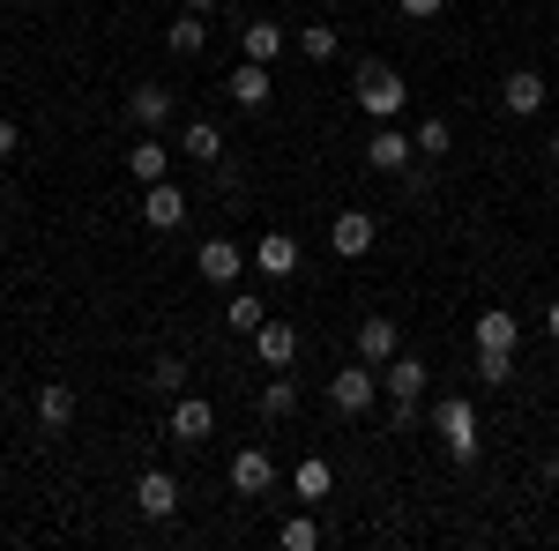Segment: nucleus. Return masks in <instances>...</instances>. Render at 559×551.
I'll list each match as a JSON object with an SVG mask.
<instances>
[{
    "instance_id": "2f4dec72",
    "label": "nucleus",
    "mask_w": 559,
    "mask_h": 551,
    "mask_svg": "<svg viewBox=\"0 0 559 551\" xmlns=\"http://www.w3.org/2000/svg\"><path fill=\"white\" fill-rule=\"evenodd\" d=\"M418 418H426V410H418V395H395V410H388V424H395V432H411Z\"/></svg>"
},
{
    "instance_id": "a878e982",
    "label": "nucleus",
    "mask_w": 559,
    "mask_h": 551,
    "mask_svg": "<svg viewBox=\"0 0 559 551\" xmlns=\"http://www.w3.org/2000/svg\"><path fill=\"white\" fill-rule=\"evenodd\" d=\"M261 418H276V424L299 418V387H292V381H269V387H261Z\"/></svg>"
},
{
    "instance_id": "9d476101",
    "label": "nucleus",
    "mask_w": 559,
    "mask_h": 551,
    "mask_svg": "<svg viewBox=\"0 0 559 551\" xmlns=\"http://www.w3.org/2000/svg\"><path fill=\"white\" fill-rule=\"evenodd\" d=\"M269 484H276V463H269L261 447H239V455H231V492H247V500H261Z\"/></svg>"
},
{
    "instance_id": "aec40b11",
    "label": "nucleus",
    "mask_w": 559,
    "mask_h": 551,
    "mask_svg": "<svg viewBox=\"0 0 559 551\" xmlns=\"http://www.w3.org/2000/svg\"><path fill=\"white\" fill-rule=\"evenodd\" d=\"M179 149H187L194 165H216V157H224V134H216L210 120H187V128H179Z\"/></svg>"
},
{
    "instance_id": "b1692460",
    "label": "nucleus",
    "mask_w": 559,
    "mask_h": 551,
    "mask_svg": "<svg viewBox=\"0 0 559 551\" xmlns=\"http://www.w3.org/2000/svg\"><path fill=\"white\" fill-rule=\"evenodd\" d=\"M329 484H336V477H329L321 455H306V463L292 469V492H299V500H329Z\"/></svg>"
},
{
    "instance_id": "423d86ee",
    "label": "nucleus",
    "mask_w": 559,
    "mask_h": 551,
    "mask_svg": "<svg viewBox=\"0 0 559 551\" xmlns=\"http://www.w3.org/2000/svg\"><path fill=\"white\" fill-rule=\"evenodd\" d=\"M411 157H418V142L395 128V120H381V128H373V142H366V165H373V171H403Z\"/></svg>"
},
{
    "instance_id": "393cba45",
    "label": "nucleus",
    "mask_w": 559,
    "mask_h": 551,
    "mask_svg": "<svg viewBox=\"0 0 559 551\" xmlns=\"http://www.w3.org/2000/svg\"><path fill=\"white\" fill-rule=\"evenodd\" d=\"M261 321H269V313H261V298H254V291H231V306H224V328H239V336H254Z\"/></svg>"
},
{
    "instance_id": "6ab92c4d",
    "label": "nucleus",
    "mask_w": 559,
    "mask_h": 551,
    "mask_svg": "<svg viewBox=\"0 0 559 551\" xmlns=\"http://www.w3.org/2000/svg\"><path fill=\"white\" fill-rule=\"evenodd\" d=\"M395 321H381V313H373V321H358V358H366V366H388V358H395Z\"/></svg>"
},
{
    "instance_id": "0eeeda50",
    "label": "nucleus",
    "mask_w": 559,
    "mask_h": 551,
    "mask_svg": "<svg viewBox=\"0 0 559 551\" xmlns=\"http://www.w3.org/2000/svg\"><path fill=\"white\" fill-rule=\"evenodd\" d=\"M373 239H381V224H373V216H366V209H344V216H336V224H329V247H336V254H344V261H358V254H366V247H373Z\"/></svg>"
},
{
    "instance_id": "ddd939ff",
    "label": "nucleus",
    "mask_w": 559,
    "mask_h": 551,
    "mask_svg": "<svg viewBox=\"0 0 559 551\" xmlns=\"http://www.w3.org/2000/svg\"><path fill=\"white\" fill-rule=\"evenodd\" d=\"M202 284H239V268H247V254L231 247V239H202Z\"/></svg>"
},
{
    "instance_id": "20e7f679",
    "label": "nucleus",
    "mask_w": 559,
    "mask_h": 551,
    "mask_svg": "<svg viewBox=\"0 0 559 551\" xmlns=\"http://www.w3.org/2000/svg\"><path fill=\"white\" fill-rule=\"evenodd\" d=\"M128 120H134L142 134L173 128V89H165V83H134V89H128Z\"/></svg>"
},
{
    "instance_id": "dca6fc26",
    "label": "nucleus",
    "mask_w": 559,
    "mask_h": 551,
    "mask_svg": "<svg viewBox=\"0 0 559 551\" xmlns=\"http://www.w3.org/2000/svg\"><path fill=\"white\" fill-rule=\"evenodd\" d=\"M254 268H261V276H292V268H299V247H292V231H261Z\"/></svg>"
},
{
    "instance_id": "473e14b6",
    "label": "nucleus",
    "mask_w": 559,
    "mask_h": 551,
    "mask_svg": "<svg viewBox=\"0 0 559 551\" xmlns=\"http://www.w3.org/2000/svg\"><path fill=\"white\" fill-rule=\"evenodd\" d=\"M15 157H23V128H15V120H0V165H15Z\"/></svg>"
},
{
    "instance_id": "ea45409f",
    "label": "nucleus",
    "mask_w": 559,
    "mask_h": 551,
    "mask_svg": "<svg viewBox=\"0 0 559 551\" xmlns=\"http://www.w3.org/2000/svg\"><path fill=\"white\" fill-rule=\"evenodd\" d=\"M552 89H559V83H552Z\"/></svg>"
},
{
    "instance_id": "9b49d317",
    "label": "nucleus",
    "mask_w": 559,
    "mask_h": 551,
    "mask_svg": "<svg viewBox=\"0 0 559 551\" xmlns=\"http://www.w3.org/2000/svg\"><path fill=\"white\" fill-rule=\"evenodd\" d=\"M210 432H216V410H210V403H194V395H179V403H173V440H179V447H202Z\"/></svg>"
},
{
    "instance_id": "c756f323",
    "label": "nucleus",
    "mask_w": 559,
    "mask_h": 551,
    "mask_svg": "<svg viewBox=\"0 0 559 551\" xmlns=\"http://www.w3.org/2000/svg\"><path fill=\"white\" fill-rule=\"evenodd\" d=\"M477 381H485V387L515 381V350H477Z\"/></svg>"
},
{
    "instance_id": "f704fd0d",
    "label": "nucleus",
    "mask_w": 559,
    "mask_h": 551,
    "mask_svg": "<svg viewBox=\"0 0 559 551\" xmlns=\"http://www.w3.org/2000/svg\"><path fill=\"white\" fill-rule=\"evenodd\" d=\"M545 336L559 343V298H552V306H545Z\"/></svg>"
},
{
    "instance_id": "4c0bfd02",
    "label": "nucleus",
    "mask_w": 559,
    "mask_h": 551,
    "mask_svg": "<svg viewBox=\"0 0 559 551\" xmlns=\"http://www.w3.org/2000/svg\"><path fill=\"white\" fill-rule=\"evenodd\" d=\"M552 165H559V134H552Z\"/></svg>"
},
{
    "instance_id": "1a4fd4ad",
    "label": "nucleus",
    "mask_w": 559,
    "mask_h": 551,
    "mask_svg": "<svg viewBox=\"0 0 559 551\" xmlns=\"http://www.w3.org/2000/svg\"><path fill=\"white\" fill-rule=\"evenodd\" d=\"M545 97H552V83H545V75H530V68H515V75L500 83V105H508L515 120H530V112H545Z\"/></svg>"
},
{
    "instance_id": "7ed1b4c3",
    "label": "nucleus",
    "mask_w": 559,
    "mask_h": 551,
    "mask_svg": "<svg viewBox=\"0 0 559 551\" xmlns=\"http://www.w3.org/2000/svg\"><path fill=\"white\" fill-rule=\"evenodd\" d=\"M373 395H381V366H366V358H358V366H344V373L329 381V403H336L344 418L373 410Z\"/></svg>"
},
{
    "instance_id": "39448f33",
    "label": "nucleus",
    "mask_w": 559,
    "mask_h": 551,
    "mask_svg": "<svg viewBox=\"0 0 559 551\" xmlns=\"http://www.w3.org/2000/svg\"><path fill=\"white\" fill-rule=\"evenodd\" d=\"M142 224H150V231H179V224H187V194H179L173 179L142 187Z\"/></svg>"
},
{
    "instance_id": "72a5a7b5",
    "label": "nucleus",
    "mask_w": 559,
    "mask_h": 551,
    "mask_svg": "<svg viewBox=\"0 0 559 551\" xmlns=\"http://www.w3.org/2000/svg\"><path fill=\"white\" fill-rule=\"evenodd\" d=\"M403 15H440V0H395Z\"/></svg>"
},
{
    "instance_id": "c85d7f7f",
    "label": "nucleus",
    "mask_w": 559,
    "mask_h": 551,
    "mask_svg": "<svg viewBox=\"0 0 559 551\" xmlns=\"http://www.w3.org/2000/svg\"><path fill=\"white\" fill-rule=\"evenodd\" d=\"M150 387H157V395H179V387H187V358H179V350H165V358L150 366Z\"/></svg>"
},
{
    "instance_id": "7c9ffc66",
    "label": "nucleus",
    "mask_w": 559,
    "mask_h": 551,
    "mask_svg": "<svg viewBox=\"0 0 559 551\" xmlns=\"http://www.w3.org/2000/svg\"><path fill=\"white\" fill-rule=\"evenodd\" d=\"M411 142H418V157H448V120H426Z\"/></svg>"
},
{
    "instance_id": "f03ea898",
    "label": "nucleus",
    "mask_w": 559,
    "mask_h": 551,
    "mask_svg": "<svg viewBox=\"0 0 559 551\" xmlns=\"http://www.w3.org/2000/svg\"><path fill=\"white\" fill-rule=\"evenodd\" d=\"M403 97H411V83H403L395 68H381V60H366V68H358V112L395 120V112H403Z\"/></svg>"
},
{
    "instance_id": "f8f14e48",
    "label": "nucleus",
    "mask_w": 559,
    "mask_h": 551,
    "mask_svg": "<svg viewBox=\"0 0 559 551\" xmlns=\"http://www.w3.org/2000/svg\"><path fill=\"white\" fill-rule=\"evenodd\" d=\"M134 500H142V514H150V522H165V514L179 507V477H173V469H142Z\"/></svg>"
},
{
    "instance_id": "f3484780",
    "label": "nucleus",
    "mask_w": 559,
    "mask_h": 551,
    "mask_svg": "<svg viewBox=\"0 0 559 551\" xmlns=\"http://www.w3.org/2000/svg\"><path fill=\"white\" fill-rule=\"evenodd\" d=\"M522 343V321L508 306H492V313H477V350H515Z\"/></svg>"
},
{
    "instance_id": "c9c22d12",
    "label": "nucleus",
    "mask_w": 559,
    "mask_h": 551,
    "mask_svg": "<svg viewBox=\"0 0 559 551\" xmlns=\"http://www.w3.org/2000/svg\"><path fill=\"white\" fill-rule=\"evenodd\" d=\"M179 8H194V15H210V8H216V0H179Z\"/></svg>"
},
{
    "instance_id": "58836bf2",
    "label": "nucleus",
    "mask_w": 559,
    "mask_h": 551,
    "mask_svg": "<svg viewBox=\"0 0 559 551\" xmlns=\"http://www.w3.org/2000/svg\"><path fill=\"white\" fill-rule=\"evenodd\" d=\"M321 8H344V0H321Z\"/></svg>"
},
{
    "instance_id": "4468645a",
    "label": "nucleus",
    "mask_w": 559,
    "mask_h": 551,
    "mask_svg": "<svg viewBox=\"0 0 559 551\" xmlns=\"http://www.w3.org/2000/svg\"><path fill=\"white\" fill-rule=\"evenodd\" d=\"M254 350H261V366H269V373H284V366L299 358V336H292L284 321H261V328H254Z\"/></svg>"
},
{
    "instance_id": "4be33fe9",
    "label": "nucleus",
    "mask_w": 559,
    "mask_h": 551,
    "mask_svg": "<svg viewBox=\"0 0 559 551\" xmlns=\"http://www.w3.org/2000/svg\"><path fill=\"white\" fill-rule=\"evenodd\" d=\"M128 171L142 179V187H157V179H165V142H157V134H142V142L128 149Z\"/></svg>"
},
{
    "instance_id": "cd10ccee",
    "label": "nucleus",
    "mask_w": 559,
    "mask_h": 551,
    "mask_svg": "<svg viewBox=\"0 0 559 551\" xmlns=\"http://www.w3.org/2000/svg\"><path fill=\"white\" fill-rule=\"evenodd\" d=\"M276 544H284V551H313V544H321V522H313V514H292V522L276 529Z\"/></svg>"
},
{
    "instance_id": "bb28decb",
    "label": "nucleus",
    "mask_w": 559,
    "mask_h": 551,
    "mask_svg": "<svg viewBox=\"0 0 559 551\" xmlns=\"http://www.w3.org/2000/svg\"><path fill=\"white\" fill-rule=\"evenodd\" d=\"M299 52L313 60V68H329V60H336V31H329V23H306V31H299Z\"/></svg>"
},
{
    "instance_id": "412c9836",
    "label": "nucleus",
    "mask_w": 559,
    "mask_h": 551,
    "mask_svg": "<svg viewBox=\"0 0 559 551\" xmlns=\"http://www.w3.org/2000/svg\"><path fill=\"white\" fill-rule=\"evenodd\" d=\"M239 52H247V60H276V52H284V23H247V31H239Z\"/></svg>"
},
{
    "instance_id": "6e6552de",
    "label": "nucleus",
    "mask_w": 559,
    "mask_h": 551,
    "mask_svg": "<svg viewBox=\"0 0 559 551\" xmlns=\"http://www.w3.org/2000/svg\"><path fill=\"white\" fill-rule=\"evenodd\" d=\"M224 89H231V105H239V112H261V105H269V89H276V83H269V60H239Z\"/></svg>"
},
{
    "instance_id": "f257e3e1",
    "label": "nucleus",
    "mask_w": 559,
    "mask_h": 551,
    "mask_svg": "<svg viewBox=\"0 0 559 551\" xmlns=\"http://www.w3.org/2000/svg\"><path fill=\"white\" fill-rule=\"evenodd\" d=\"M432 432L448 440L455 463H477V410L463 403V395H440V403H432Z\"/></svg>"
},
{
    "instance_id": "a211bd4d",
    "label": "nucleus",
    "mask_w": 559,
    "mask_h": 551,
    "mask_svg": "<svg viewBox=\"0 0 559 551\" xmlns=\"http://www.w3.org/2000/svg\"><path fill=\"white\" fill-rule=\"evenodd\" d=\"M426 381H432L426 358H403V350H395V358L381 366V387H388V395H426Z\"/></svg>"
},
{
    "instance_id": "2eb2a0df",
    "label": "nucleus",
    "mask_w": 559,
    "mask_h": 551,
    "mask_svg": "<svg viewBox=\"0 0 559 551\" xmlns=\"http://www.w3.org/2000/svg\"><path fill=\"white\" fill-rule=\"evenodd\" d=\"M38 424H45V432H68V424H75V387H68V381H45L38 387Z\"/></svg>"
},
{
    "instance_id": "e433bc0d",
    "label": "nucleus",
    "mask_w": 559,
    "mask_h": 551,
    "mask_svg": "<svg viewBox=\"0 0 559 551\" xmlns=\"http://www.w3.org/2000/svg\"><path fill=\"white\" fill-rule=\"evenodd\" d=\"M545 484H559V455H552V463H545Z\"/></svg>"
},
{
    "instance_id": "5701e85b",
    "label": "nucleus",
    "mask_w": 559,
    "mask_h": 551,
    "mask_svg": "<svg viewBox=\"0 0 559 551\" xmlns=\"http://www.w3.org/2000/svg\"><path fill=\"white\" fill-rule=\"evenodd\" d=\"M165 45H173L179 60H194V52H202V45H210V23H202V15H194V8H187V15H179L173 31H165Z\"/></svg>"
}]
</instances>
